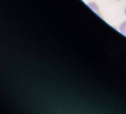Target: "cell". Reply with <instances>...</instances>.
<instances>
[{
	"label": "cell",
	"instance_id": "1",
	"mask_svg": "<svg viewBox=\"0 0 126 114\" xmlns=\"http://www.w3.org/2000/svg\"><path fill=\"white\" fill-rule=\"evenodd\" d=\"M119 30L120 32L124 34L125 36H126V21H125L119 27Z\"/></svg>",
	"mask_w": 126,
	"mask_h": 114
},
{
	"label": "cell",
	"instance_id": "2",
	"mask_svg": "<svg viewBox=\"0 0 126 114\" xmlns=\"http://www.w3.org/2000/svg\"><path fill=\"white\" fill-rule=\"evenodd\" d=\"M125 16H126V8H125Z\"/></svg>",
	"mask_w": 126,
	"mask_h": 114
}]
</instances>
